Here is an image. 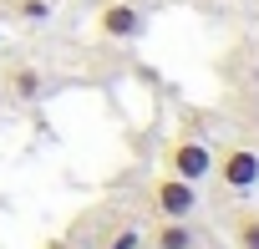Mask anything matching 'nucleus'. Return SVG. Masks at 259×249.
<instances>
[{"mask_svg":"<svg viewBox=\"0 0 259 249\" xmlns=\"http://www.w3.org/2000/svg\"><path fill=\"white\" fill-rule=\"evenodd\" d=\"M97 36L102 41H138L148 36V16L138 0H107V6L97 11Z\"/></svg>","mask_w":259,"mask_h":249,"instance_id":"f03ea898","label":"nucleus"},{"mask_svg":"<svg viewBox=\"0 0 259 249\" xmlns=\"http://www.w3.org/2000/svg\"><path fill=\"white\" fill-rule=\"evenodd\" d=\"M229 234H234V244H239V249H259V209L234 214V219H229Z\"/></svg>","mask_w":259,"mask_h":249,"instance_id":"0eeeda50","label":"nucleus"},{"mask_svg":"<svg viewBox=\"0 0 259 249\" xmlns=\"http://www.w3.org/2000/svg\"><path fill=\"white\" fill-rule=\"evenodd\" d=\"M138 244H143V229H133V224L117 229L112 239H102V249H138Z\"/></svg>","mask_w":259,"mask_h":249,"instance_id":"1a4fd4ad","label":"nucleus"},{"mask_svg":"<svg viewBox=\"0 0 259 249\" xmlns=\"http://www.w3.org/2000/svg\"><path fill=\"white\" fill-rule=\"evenodd\" d=\"M16 16L31 21V26H41V21H51V6H46V0H16Z\"/></svg>","mask_w":259,"mask_h":249,"instance_id":"6e6552de","label":"nucleus"},{"mask_svg":"<svg viewBox=\"0 0 259 249\" xmlns=\"http://www.w3.org/2000/svg\"><path fill=\"white\" fill-rule=\"evenodd\" d=\"M6 92H11L16 102H26V107H31V102H41V97H46V71H41V66H31V61H16V66L6 71Z\"/></svg>","mask_w":259,"mask_h":249,"instance_id":"39448f33","label":"nucleus"},{"mask_svg":"<svg viewBox=\"0 0 259 249\" xmlns=\"http://www.w3.org/2000/svg\"><path fill=\"white\" fill-rule=\"evenodd\" d=\"M213 173L224 178V188L249 193V188L259 183V153H254L249 143H224V148L213 153Z\"/></svg>","mask_w":259,"mask_h":249,"instance_id":"f257e3e1","label":"nucleus"},{"mask_svg":"<svg viewBox=\"0 0 259 249\" xmlns=\"http://www.w3.org/2000/svg\"><path fill=\"white\" fill-rule=\"evenodd\" d=\"M153 209H158V219H193V209H198V183H188V178H178V173H163V178L153 183Z\"/></svg>","mask_w":259,"mask_h":249,"instance_id":"7ed1b4c3","label":"nucleus"},{"mask_svg":"<svg viewBox=\"0 0 259 249\" xmlns=\"http://www.w3.org/2000/svg\"><path fill=\"white\" fill-rule=\"evenodd\" d=\"M148 239H153V249H198V229L188 219H158L148 229Z\"/></svg>","mask_w":259,"mask_h":249,"instance_id":"423d86ee","label":"nucleus"},{"mask_svg":"<svg viewBox=\"0 0 259 249\" xmlns=\"http://www.w3.org/2000/svg\"><path fill=\"white\" fill-rule=\"evenodd\" d=\"M168 173H178V178H188V183H203V178L213 173V148H208L203 138H178V143L168 148Z\"/></svg>","mask_w":259,"mask_h":249,"instance_id":"20e7f679","label":"nucleus"},{"mask_svg":"<svg viewBox=\"0 0 259 249\" xmlns=\"http://www.w3.org/2000/svg\"><path fill=\"white\" fill-rule=\"evenodd\" d=\"M46 249H66V244H61V239H56V244H46Z\"/></svg>","mask_w":259,"mask_h":249,"instance_id":"9d476101","label":"nucleus"}]
</instances>
